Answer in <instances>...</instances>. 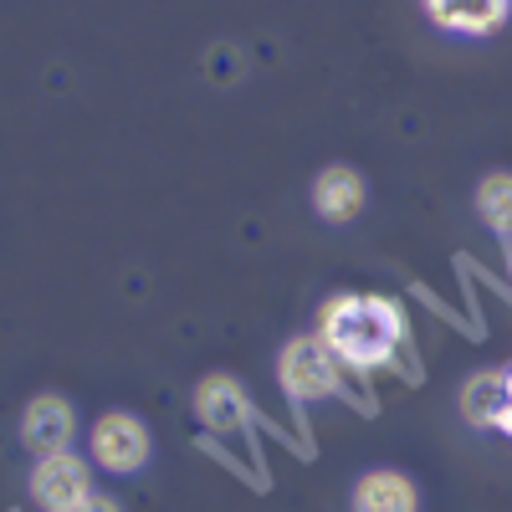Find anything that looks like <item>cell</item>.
<instances>
[{"mask_svg": "<svg viewBox=\"0 0 512 512\" xmlns=\"http://www.w3.org/2000/svg\"><path fill=\"white\" fill-rule=\"evenodd\" d=\"M313 210L323 221H333V226L354 221L364 210V175L349 169V164H328L323 175L313 180Z\"/></svg>", "mask_w": 512, "mask_h": 512, "instance_id": "8", "label": "cell"}, {"mask_svg": "<svg viewBox=\"0 0 512 512\" xmlns=\"http://www.w3.org/2000/svg\"><path fill=\"white\" fill-rule=\"evenodd\" d=\"M354 512H420V492L405 472H369L354 487Z\"/></svg>", "mask_w": 512, "mask_h": 512, "instance_id": "9", "label": "cell"}, {"mask_svg": "<svg viewBox=\"0 0 512 512\" xmlns=\"http://www.w3.org/2000/svg\"><path fill=\"white\" fill-rule=\"evenodd\" d=\"M21 441L36 456H52V451H72L77 441V410L62 395H36L21 410Z\"/></svg>", "mask_w": 512, "mask_h": 512, "instance_id": "5", "label": "cell"}, {"mask_svg": "<svg viewBox=\"0 0 512 512\" xmlns=\"http://www.w3.org/2000/svg\"><path fill=\"white\" fill-rule=\"evenodd\" d=\"M323 344L338 354V364L349 369H379L390 364L405 344V313L390 297H369V292H338L318 308V328Z\"/></svg>", "mask_w": 512, "mask_h": 512, "instance_id": "1", "label": "cell"}, {"mask_svg": "<svg viewBox=\"0 0 512 512\" xmlns=\"http://www.w3.org/2000/svg\"><path fill=\"white\" fill-rule=\"evenodd\" d=\"M98 492H93V466L72 456V451H52L31 466V502L41 512H82Z\"/></svg>", "mask_w": 512, "mask_h": 512, "instance_id": "3", "label": "cell"}, {"mask_svg": "<svg viewBox=\"0 0 512 512\" xmlns=\"http://www.w3.org/2000/svg\"><path fill=\"white\" fill-rule=\"evenodd\" d=\"M502 405H507V379L502 374H472L461 384V415L472 425H492Z\"/></svg>", "mask_w": 512, "mask_h": 512, "instance_id": "10", "label": "cell"}, {"mask_svg": "<svg viewBox=\"0 0 512 512\" xmlns=\"http://www.w3.org/2000/svg\"><path fill=\"white\" fill-rule=\"evenodd\" d=\"M277 379L297 405H313V400H328L344 390V364H338V354L318 333H297L277 354Z\"/></svg>", "mask_w": 512, "mask_h": 512, "instance_id": "2", "label": "cell"}, {"mask_svg": "<svg viewBox=\"0 0 512 512\" xmlns=\"http://www.w3.org/2000/svg\"><path fill=\"white\" fill-rule=\"evenodd\" d=\"M492 425H497V431H502V436H512V400H507V405L497 410V420H492Z\"/></svg>", "mask_w": 512, "mask_h": 512, "instance_id": "12", "label": "cell"}, {"mask_svg": "<svg viewBox=\"0 0 512 512\" xmlns=\"http://www.w3.org/2000/svg\"><path fill=\"white\" fill-rule=\"evenodd\" d=\"M502 379H507V400H512V369H507V374H502Z\"/></svg>", "mask_w": 512, "mask_h": 512, "instance_id": "14", "label": "cell"}, {"mask_svg": "<svg viewBox=\"0 0 512 512\" xmlns=\"http://www.w3.org/2000/svg\"><path fill=\"white\" fill-rule=\"evenodd\" d=\"M82 512H118V502H113V497H93V502L82 507Z\"/></svg>", "mask_w": 512, "mask_h": 512, "instance_id": "13", "label": "cell"}, {"mask_svg": "<svg viewBox=\"0 0 512 512\" xmlns=\"http://www.w3.org/2000/svg\"><path fill=\"white\" fill-rule=\"evenodd\" d=\"M88 446H93V461L103 466V472L128 477V472H139V466L149 461V425L139 415H128V410H108L93 425Z\"/></svg>", "mask_w": 512, "mask_h": 512, "instance_id": "4", "label": "cell"}, {"mask_svg": "<svg viewBox=\"0 0 512 512\" xmlns=\"http://www.w3.org/2000/svg\"><path fill=\"white\" fill-rule=\"evenodd\" d=\"M507 272H512V251H507Z\"/></svg>", "mask_w": 512, "mask_h": 512, "instance_id": "15", "label": "cell"}, {"mask_svg": "<svg viewBox=\"0 0 512 512\" xmlns=\"http://www.w3.org/2000/svg\"><path fill=\"white\" fill-rule=\"evenodd\" d=\"M477 216L497 231V236H512V175H487L477 185Z\"/></svg>", "mask_w": 512, "mask_h": 512, "instance_id": "11", "label": "cell"}, {"mask_svg": "<svg viewBox=\"0 0 512 512\" xmlns=\"http://www.w3.org/2000/svg\"><path fill=\"white\" fill-rule=\"evenodd\" d=\"M425 11H431V26L451 31V36H492L512 0H425Z\"/></svg>", "mask_w": 512, "mask_h": 512, "instance_id": "7", "label": "cell"}, {"mask_svg": "<svg viewBox=\"0 0 512 512\" xmlns=\"http://www.w3.org/2000/svg\"><path fill=\"white\" fill-rule=\"evenodd\" d=\"M195 415L205 420V431H216V436L241 431V425H246V390H241V379L205 374L195 384Z\"/></svg>", "mask_w": 512, "mask_h": 512, "instance_id": "6", "label": "cell"}]
</instances>
